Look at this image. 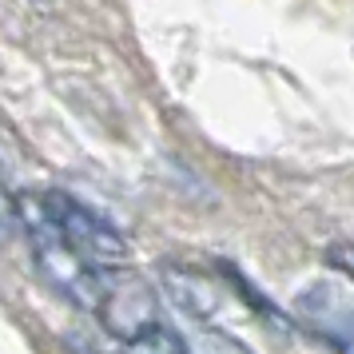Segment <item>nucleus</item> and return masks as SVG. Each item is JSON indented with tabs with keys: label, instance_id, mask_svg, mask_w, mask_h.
Returning <instances> with one entry per match:
<instances>
[{
	"label": "nucleus",
	"instance_id": "1",
	"mask_svg": "<svg viewBox=\"0 0 354 354\" xmlns=\"http://www.w3.org/2000/svg\"><path fill=\"white\" fill-rule=\"evenodd\" d=\"M44 207H48L52 223L60 231V239H64L88 267H96V271L128 267V255H131L128 239H124L104 215H96L92 207H84L80 199H72V195H64V192H48L44 195Z\"/></svg>",
	"mask_w": 354,
	"mask_h": 354
},
{
	"label": "nucleus",
	"instance_id": "8",
	"mask_svg": "<svg viewBox=\"0 0 354 354\" xmlns=\"http://www.w3.org/2000/svg\"><path fill=\"white\" fill-rule=\"evenodd\" d=\"M36 4H44V0H36Z\"/></svg>",
	"mask_w": 354,
	"mask_h": 354
},
{
	"label": "nucleus",
	"instance_id": "5",
	"mask_svg": "<svg viewBox=\"0 0 354 354\" xmlns=\"http://www.w3.org/2000/svg\"><path fill=\"white\" fill-rule=\"evenodd\" d=\"M124 354H192V346H187L171 326H163V322L156 319L151 326H144L140 335H131L128 342H124Z\"/></svg>",
	"mask_w": 354,
	"mask_h": 354
},
{
	"label": "nucleus",
	"instance_id": "2",
	"mask_svg": "<svg viewBox=\"0 0 354 354\" xmlns=\"http://www.w3.org/2000/svg\"><path fill=\"white\" fill-rule=\"evenodd\" d=\"M96 310L104 330L120 342H128L131 335H140L144 326L160 319V299L140 274H131L128 267H115V271H100Z\"/></svg>",
	"mask_w": 354,
	"mask_h": 354
},
{
	"label": "nucleus",
	"instance_id": "4",
	"mask_svg": "<svg viewBox=\"0 0 354 354\" xmlns=\"http://www.w3.org/2000/svg\"><path fill=\"white\" fill-rule=\"evenodd\" d=\"M160 279H163V290L167 299L192 315V319H211L219 310V287L211 283L207 274H199L195 267H179V263H163L160 267Z\"/></svg>",
	"mask_w": 354,
	"mask_h": 354
},
{
	"label": "nucleus",
	"instance_id": "7",
	"mask_svg": "<svg viewBox=\"0 0 354 354\" xmlns=\"http://www.w3.org/2000/svg\"><path fill=\"white\" fill-rule=\"evenodd\" d=\"M192 354H243L231 338H223V335H215V330H203L199 335V342H195V351Z\"/></svg>",
	"mask_w": 354,
	"mask_h": 354
},
{
	"label": "nucleus",
	"instance_id": "6",
	"mask_svg": "<svg viewBox=\"0 0 354 354\" xmlns=\"http://www.w3.org/2000/svg\"><path fill=\"white\" fill-rule=\"evenodd\" d=\"M12 235H20V215H17V199L0 187V243H8Z\"/></svg>",
	"mask_w": 354,
	"mask_h": 354
},
{
	"label": "nucleus",
	"instance_id": "3",
	"mask_svg": "<svg viewBox=\"0 0 354 354\" xmlns=\"http://www.w3.org/2000/svg\"><path fill=\"white\" fill-rule=\"evenodd\" d=\"M299 319L326 338L338 354H351V299L346 290H335L330 283H315L299 295Z\"/></svg>",
	"mask_w": 354,
	"mask_h": 354
}]
</instances>
